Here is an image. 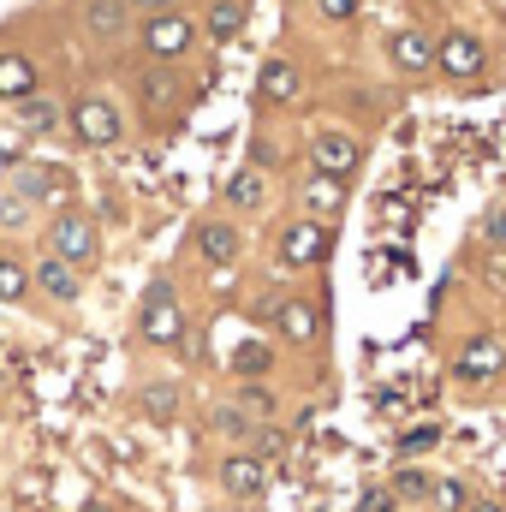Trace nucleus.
<instances>
[{
  "label": "nucleus",
  "mask_w": 506,
  "mask_h": 512,
  "mask_svg": "<svg viewBox=\"0 0 506 512\" xmlns=\"http://www.w3.org/2000/svg\"><path fill=\"white\" fill-rule=\"evenodd\" d=\"M48 256H60L66 268H90L102 256V239H96V221L84 209H60L48 221Z\"/></svg>",
  "instance_id": "1"
},
{
  "label": "nucleus",
  "mask_w": 506,
  "mask_h": 512,
  "mask_svg": "<svg viewBox=\"0 0 506 512\" xmlns=\"http://www.w3.org/2000/svg\"><path fill=\"white\" fill-rule=\"evenodd\" d=\"M137 334H143L149 346H179V340H185V310H179V298H173V286H167V280H155V286L143 292Z\"/></svg>",
  "instance_id": "2"
},
{
  "label": "nucleus",
  "mask_w": 506,
  "mask_h": 512,
  "mask_svg": "<svg viewBox=\"0 0 506 512\" xmlns=\"http://www.w3.org/2000/svg\"><path fill=\"white\" fill-rule=\"evenodd\" d=\"M66 126L78 143H90V149H108V143H120V108L108 102V96H78L72 102V114H66Z\"/></svg>",
  "instance_id": "3"
},
{
  "label": "nucleus",
  "mask_w": 506,
  "mask_h": 512,
  "mask_svg": "<svg viewBox=\"0 0 506 512\" xmlns=\"http://www.w3.org/2000/svg\"><path fill=\"white\" fill-rule=\"evenodd\" d=\"M191 42H197V24L185 18V12H149L143 18V48H149V60H179V54H191Z\"/></svg>",
  "instance_id": "4"
},
{
  "label": "nucleus",
  "mask_w": 506,
  "mask_h": 512,
  "mask_svg": "<svg viewBox=\"0 0 506 512\" xmlns=\"http://www.w3.org/2000/svg\"><path fill=\"white\" fill-rule=\"evenodd\" d=\"M334 245V233L322 227V221H292L286 233H280V262L286 268H316L322 256Z\"/></svg>",
  "instance_id": "5"
},
{
  "label": "nucleus",
  "mask_w": 506,
  "mask_h": 512,
  "mask_svg": "<svg viewBox=\"0 0 506 512\" xmlns=\"http://www.w3.org/2000/svg\"><path fill=\"white\" fill-rule=\"evenodd\" d=\"M435 66H441L447 78H477V72H483V42H477V36H465V30H453V36H441Z\"/></svg>",
  "instance_id": "6"
},
{
  "label": "nucleus",
  "mask_w": 506,
  "mask_h": 512,
  "mask_svg": "<svg viewBox=\"0 0 506 512\" xmlns=\"http://www.w3.org/2000/svg\"><path fill=\"white\" fill-rule=\"evenodd\" d=\"M310 161H316L322 179H346V173L358 167V143H352L346 131H322V137L310 143Z\"/></svg>",
  "instance_id": "7"
},
{
  "label": "nucleus",
  "mask_w": 506,
  "mask_h": 512,
  "mask_svg": "<svg viewBox=\"0 0 506 512\" xmlns=\"http://www.w3.org/2000/svg\"><path fill=\"white\" fill-rule=\"evenodd\" d=\"M501 340L495 334H477V340H465V352H459V364H453V376L459 382H489V376H501Z\"/></svg>",
  "instance_id": "8"
},
{
  "label": "nucleus",
  "mask_w": 506,
  "mask_h": 512,
  "mask_svg": "<svg viewBox=\"0 0 506 512\" xmlns=\"http://www.w3.org/2000/svg\"><path fill=\"white\" fill-rule=\"evenodd\" d=\"M12 197H18L24 209H30V203H54V197H66V179H60L54 167H36V161H30V167L12 173Z\"/></svg>",
  "instance_id": "9"
},
{
  "label": "nucleus",
  "mask_w": 506,
  "mask_h": 512,
  "mask_svg": "<svg viewBox=\"0 0 506 512\" xmlns=\"http://www.w3.org/2000/svg\"><path fill=\"white\" fill-rule=\"evenodd\" d=\"M30 286H42L54 304H78V292H84V280H78V268H66L60 256H42L36 268H30Z\"/></svg>",
  "instance_id": "10"
},
{
  "label": "nucleus",
  "mask_w": 506,
  "mask_h": 512,
  "mask_svg": "<svg viewBox=\"0 0 506 512\" xmlns=\"http://www.w3.org/2000/svg\"><path fill=\"white\" fill-rule=\"evenodd\" d=\"M221 489H227L233 501H256V495L268 489V471H262V459H251V453H233V459L221 465Z\"/></svg>",
  "instance_id": "11"
},
{
  "label": "nucleus",
  "mask_w": 506,
  "mask_h": 512,
  "mask_svg": "<svg viewBox=\"0 0 506 512\" xmlns=\"http://www.w3.org/2000/svg\"><path fill=\"white\" fill-rule=\"evenodd\" d=\"M274 328H280L292 346H310V340L322 334V316H316V304H310V298H286V304L274 310Z\"/></svg>",
  "instance_id": "12"
},
{
  "label": "nucleus",
  "mask_w": 506,
  "mask_h": 512,
  "mask_svg": "<svg viewBox=\"0 0 506 512\" xmlns=\"http://www.w3.org/2000/svg\"><path fill=\"white\" fill-rule=\"evenodd\" d=\"M239 245H245V239H239V227H233V221H203V227H197V256H203V262H215V268L239 262Z\"/></svg>",
  "instance_id": "13"
},
{
  "label": "nucleus",
  "mask_w": 506,
  "mask_h": 512,
  "mask_svg": "<svg viewBox=\"0 0 506 512\" xmlns=\"http://www.w3.org/2000/svg\"><path fill=\"white\" fill-rule=\"evenodd\" d=\"M126 24H131L126 0H84V30H90V36L114 42V36H126Z\"/></svg>",
  "instance_id": "14"
},
{
  "label": "nucleus",
  "mask_w": 506,
  "mask_h": 512,
  "mask_svg": "<svg viewBox=\"0 0 506 512\" xmlns=\"http://www.w3.org/2000/svg\"><path fill=\"white\" fill-rule=\"evenodd\" d=\"M0 96H6V102L36 96V60H30V54H0Z\"/></svg>",
  "instance_id": "15"
},
{
  "label": "nucleus",
  "mask_w": 506,
  "mask_h": 512,
  "mask_svg": "<svg viewBox=\"0 0 506 512\" xmlns=\"http://www.w3.org/2000/svg\"><path fill=\"white\" fill-rule=\"evenodd\" d=\"M256 96H262V102H292V96H298V66H292V60H268V66L256 72Z\"/></svg>",
  "instance_id": "16"
},
{
  "label": "nucleus",
  "mask_w": 506,
  "mask_h": 512,
  "mask_svg": "<svg viewBox=\"0 0 506 512\" xmlns=\"http://www.w3.org/2000/svg\"><path fill=\"white\" fill-rule=\"evenodd\" d=\"M60 120H66V108H60L54 96H24V102H18V131H24V137H42V131H54Z\"/></svg>",
  "instance_id": "17"
},
{
  "label": "nucleus",
  "mask_w": 506,
  "mask_h": 512,
  "mask_svg": "<svg viewBox=\"0 0 506 512\" xmlns=\"http://www.w3.org/2000/svg\"><path fill=\"white\" fill-rule=\"evenodd\" d=\"M393 66H399V72H429V66H435L429 36H423V30H399V36H393Z\"/></svg>",
  "instance_id": "18"
},
{
  "label": "nucleus",
  "mask_w": 506,
  "mask_h": 512,
  "mask_svg": "<svg viewBox=\"0 0 506 512\" xmlns=\"http://www.w3.org/2000/svg\"><path fill=\"white\" fill-rule=\"evenodd\" d=\"M245 12H251V0H215V12H209V36H215V42H233V36L245 30Z\"/></svg>",
  "instance_id": "19"
},
{
  "label": "nucleus",
  "mask_w": 506,
  "mask_h": 512,
  "mask_svg": "<svg viewBox=\"0 0 506 512\" xmlns=\"http://www.w3.org/2000/svg\"><path fill=\"white\" fill-rule=\"evenodd\" d=\"M137 90H143V102H149V108H155V114H161V108H173V102H179V84H173V72H167V66H149V72H143V84H137Z\"/></svg>",
  "instance_id": "20"
},
{
  "label": "nucleus",
  "mask_w": 506,
  "mask_h": 512,
  "mask_svg": "<svg viewBox=\"0 0 506 512\" xmlns=\"http://www.w3.org/2000/svg\"><path fill=\"white\" fill-rule=\"evenodd\" d=\"M262 197H268V185H262L256 167H245V173L227 179V203H233V209H262Z\"/></svg>",
  "instance_id": "21"
},
{
  "label": "nucleus",
  "mask_w": 506,
  "mask_h": 512,
  "mask_svg": "<svg viewBox=\"0 0 506 512\" xmlns=\"http://www.w3.org/2000/svg\"><path fill=\"white\" fill-rule=\"evenodd\" d=\"M24 292H30V268L0 251V304H24Z\"/></svg>",
  "instance_id": "22"
},
{
  "label": "nucleus",
  "mask_w": 506,
  "mask_h": 512,
  "mask_svg": "<svg viewBox=\"0 0 506 512\" xmlns=\"http://www.w3.org/2000/svg\"><path fill=\"white\" fill-rule=\"evenodd\" d=\"M429 489H435V477L417 471V465H405V471L393 477V495H399V501H429Z\"/></svg>",
  "instance_id": "23"
},
{
  "label": "nucleus",
  "mask_w": 506,
  "mask_h": 512,
  "mask_svg": "<svg viewBox=\"0 0 506 512\" xmlns=\"http://www.w3.org/2000/svg\"><path fill=\"white\" fill-rule=\"evenodd\" d=\"M268 364H274V352H268L262 340H245V346L233 352V376H262Z\"/></svg>",
  "instance_id": "24"
},
{
  "label": "nucleus",
  "mask_w": 506,
  "mask_h": 512,
  "mask_svg": "<svg viewBox=\"0 0 506 512\" xmlns=\"http://www.w3.org/2000/svg\"><path fill=\"white\" fill-rule=\"evenodd\" d=\"M429 501H435L441 512H465V507H471V495H465V483H459V477H441V483L429 489Z\"/></svg>",
  "instance_id": "25"
},
{
  "label": "nucleus",
  "mask_w": 506,
  "mask_h": 512,
  "mask_svg": "<svg viewBox=\"0 0 506 512\" xmlns=\"http://www.w3.org/2000/svg\"><path fill=\"white\" fill-rule=\"evenodd\" d=\"M340 197H346V191H340V179H322V173L310 179V209H316V215H334V209H340Z\"/></svg>",
  "instance_id": "26"
},
{
  "label": "nucleus",
  "mask_w": 506,
  "mask_h": 512,
  "mask_svg": "<svg viewBox=\"0 0 506 512\" xmlns=\"http://www.w3.org/2000/svg\"><path fill=\"white\" fill-rule=\"evenodd\" d=\"M209 423H215L221 435H251V417H245V411H233V405H215V411H209Z\"/></svg>",
  "instance_id": "27"
},
{
  "label": "nucleus",
  "mask_w": 506,
  "mask_h": 512,
  "mask_svg": "<svg viewBox=\"0 0 506 512\" xmlns=\"http://www.w3.org/2000/svg\"><path fill=\"white\" fill-rule=\"evenodd\" d=\"M435 441H441V429H435V423H417V429L399 435V453L411 459V453H423V447H435Z\"/></svg>",
  "instance_id": "28"
},
{
  "label": "nucleus",
  "mask_w": 506,
  "mask_h": 512,
  "mask_svg": "<svg viewBox=\"0 0 506 512\" xmlns=\"http://www.w3.org/2000/svg\"><path fill=\"white\" fill-rule=\"evenodd\" d=\"M173 405H179L173 387H143V411H149V417H173Z\"/></svg>",
  "instance_id": "29"
},
{
  "label": "nucleus",
  "mask_w": 506,
  "mask_h": 512,
  "mask_svg": "<svg viewBox=\"0 0 506 512\" xmlns=\"http://www.w3.org/2000/svg\"><path fill=\"white\" fill-rule=\"evenodd\" d=\"M24 221V203L18 197H0V227H18Z\"/></svg>",
  "instance_id": "30"
},
{
  "label": "nucleus",
  "mask_w": 506,
  "mask_h": 512,
  "mask_svg": "<svg viewBox=\"0 0 506 512\" xmlns=\"http://www.w3.org/2000/svg\"><path fill=\"white\" fill-rule=\"evenodd\" d=\"M358 512H393V495H381V489H370V495L358 501Z\"/></svg>",
  "instance_id": "31"
},
{
  "label": "nucleus",
  "mask_w": 506,
  "mask_h": 512,
  "mask_svg": "<svg viewBox=\"0 0 506 512\" xmlns=\"http://www.w3.org/2000/svg\"><path fill=\"white\" fill-rule=\"evenodd\" d=\"M328 18H358V0H322Z\"/></svg>",
  "instance_id": "32"
},
{
  "label": "nucleus",
  "mask_w": 506,
  "mask_h": 512,
  "mask_svg": "<svg viewBox=\"0 0 506 512\" xmlns=\"http://www.w3.org/2000/svg\"><path fill=\"white\" fill-rule=\"evenodd\" d=\"M489 239H495V245H506V209L495 215V221H489Z\"/></svg>",
  "instance_id": "33"
},
{
  "label": "nucleus",
  "mask_w": 506,
  "mask_h": 512,
  "mask_svg": "<svg viewBox=\"0 0 506 512\" xmlns=\"http://www.w3.org/2000/svg\"><path fill=\"white\" fill-rule=\"evenodd\" d=\"M126 6H137V12H167L173 0H126Z\"/></svg>",
  "instance_id": "34"
},
{
  "label": "nucleus",
  "mask_w": 506,
  "mask_h": 512,
  "mask_svg": "<svg viewBox=\"0 0 506 512\" xmlns=\"http://www.w3.org/2000/svg\"><path fill=\"white\" fill-rule=\"evenodd\" d=\"M465 512H506L501 501H477V507H465Z\"/></svg>",
  "instance_id": "35"
}]
</instances>
